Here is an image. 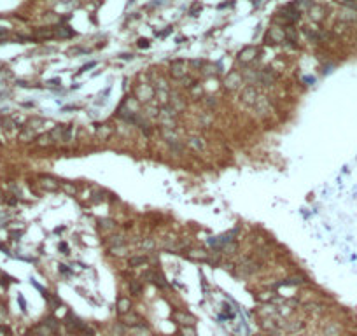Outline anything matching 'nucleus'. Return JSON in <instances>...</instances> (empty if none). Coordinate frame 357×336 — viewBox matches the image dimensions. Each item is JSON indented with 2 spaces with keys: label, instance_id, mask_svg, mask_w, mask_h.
Masks as SVG:
<instances>
[{
  "label": "nucleus",
  "instance_id": "nucleus-1",
  "mask_svg": "<svg viewBox=\"0 0 357 336\" xmlns=\"http://www.w3.org/2000/svg\"><path fill=\"white\" fill-rule=\"evenodd\" d=\"M147 46V40H140V47H145Z\"/></svg>",
  "mask_w": 357,
  "mask_h": 336
}]
</instances>
